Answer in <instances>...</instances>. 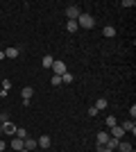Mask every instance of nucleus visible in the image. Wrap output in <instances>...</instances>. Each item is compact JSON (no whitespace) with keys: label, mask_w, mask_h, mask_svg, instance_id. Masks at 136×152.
Returning <instances> with one entry per match:
<instances>
[{"label":"nucleus","mask_w":136,"mask_h":152,"mask_svg":"<svg viewBox=\"0 0 136 152\" xmlns=\"http://www.w3.org/2000/svg\"><path fill=\"white\" fill-rule=\"evenodd\" d=\"M77 25L84 27V30H91V27H95V20H93L91 14H82V16L77 18Z\"/></svg>","instance_id":"nucleus-1"},{"label":"nucleus","mask_w":136,"mask_h":152,"mask_svg":"<svg viewBox=\"0 0 136 152\" xmlns=\"http://www.w3.org/2000/svg\"><path fill=\"white\" fill-rule=\"evenodd\" d=\"M66 16H68V20H77L82 16V9L77 5H71V7H66Z\"/></svg>","instance_id":"nucleus-2"},{"label":"nucleus","mask_w":136,"mask_h":152,"mask_svg":"<svg viewBox=\"0 0 136 152\" xmlns=\"http://www.w3.org/2000/svg\"><path fill=\"white\" fill-rule=\"evenodd\" d=\"M36 145H39V148H43V150H45V148H50V145H52V139L48 136V134H41L39 139H36Z\"/></svg>","instance_id":"nucleus-3"},{"label":"nucleus","mask_w":136,"mask_h":152,"mask_svg":"<svg viewBox=\"0 0 136 152\" xmlns=\"http://www.w3.org/2000/svg\"><path fill=\"white\" fill-rule=\"evenodd\" d=\"M34 95V89L32 86H25V89L20 91V98H23V104H30V98Z\"/></svg>","instance_id":"nucleus-4"},{"label":"nucleus","mask_w":136,"mask_h":152,"mask_svg":"<svg viewBox=\"0 0 136 152\" xmlns=\"http://www.w3.org/2000/svg\"><path fill=\"white\" fill-rule=\"evenodd\" d=\"M52 70H55V75H59V77H61V75H64V73H66L68 68H66V64H64V61H55V64H52Z\"/></svg>","instance_id":"nucleus-5"},{"label":"nucleus","mask_w":136,"mask_h":152,"mask_svg":"<svg viewBox=\"0 0 136 152\" xmlns=\"http://www.w3.org/2000/svg\"><path fill=\"white\" fill-rule=\"evenodd\" d=\"M0 134H16V125H12V123H2Z\"/></svg>","instance_id":"nucleus-6"},{"label":"nucleus","mask_w":136,"mask_h":152,"mask_svg":"<svg viewBox=\"0 0 136 152\" xmlns=\"http://www.w3.org/2000/svg\"><path fill=\"white\" fill-rule=\"evenodd\" d=\"M111 134H113V136H111V139H118V141H120V139H123V136H125V129H123V127H111Z\"/></svg>","instance_id":"nucleus-7"},{"label":"nucleus","mask_w":136,"mask_h":152,"mask_svg":"<svg viewBox=\"0 0 136 152\" xmlns=\"http://www.w3.org/2000/svg\"><path fill=\"white\" fill-rule=\"evenodd\" d=\"M102 34H104L107 39H113V37H116V27H113V25H104Z\"/></svg>","instance_id":"nucleus-8"},{"label":"nucleus","mask_w":136,"mask_h":152,"mask_svg":"<svg viewBox=\"0 0 136 152\" xmlns=\"http://www.w3.org/2000/svg\"><path fill=\"white\" fill-rule=\"evenodd\" d=\"M18 55H20L18 48H7V50H5V57H9V59H16Z\"/></svg>","instance_id":"nucleus-9"},{"label":"nucleus","mask_w":136,"mask_h":152,"mask_svg":"<svg viewBox=\"0 0 136 152\" xmlns=\"http://www.w3.org/2000/svg\"><path fill=\"white\" fill-rule=\"evenodd\" d=\"M23 145H25V150H30V152H32L34 148H36V139H30V136H27V139L23 141Z\"/></svg>","instance_id":"nucleus-10"},{"label":"nucleus","mask_w":136,"mask_h":152,"mask_svg":"<svg viewBox=\"0 0 136 152\" xmlns=\"http://www.w3.org/2000/svg\"><path fill=\"white\" fill-rule=\"evenodd\" d=\"M116 150H120V152H134L127 141H118V148H116Z\"/></svg>","instance_id":"nucleus-11"},{"label":"nucleus","mask_w":136,"mask_h":152,"mask_svg":"<svg viewBox=\"0 0 136 152\" xmlns=\"http://www.w3.org/2000/svg\"><path fill=\"white\" fill-rule=\"evenodd\" d=\"M120 127H123L125 132H132V134H136V125H134V121H127V123H123Z\"/></svg>","instance_id":"nucleus-12"},{"label":"nucleus","mask_w":136,"mask_h":152,"mask_svg":"<svg viewBox=\"0 0 136 152\" xmlns=\"http://www.w3.org/2000/svg\"><path fill=\"white\" fill-rule=\"evenodd\" d=\"M52 64H55V59H52L50 55H45V57L41 59V66H43V68H52Z\"/></svg>","instance_id":"nucleus-13"},{"label":"nucleus","mask_w":136,"mask_h":152,"mask_svg":"<svg viewBox=\"0 0 136 152\" xmlns=\"http://www.w3.org/2000/svg\"><path fill=\"white\" fill-rule=\"evenodd\" d=\"M107 141H109V134L107 132H97V145H104Z\"/></svg>","instance_id":"nucleus-14"},{"label":"nucleus","mask_w":136,"mask_h":152,"mask_svg":"<svg viewBox=\"0 0 136 152\" xmlns=\"http://www.w3.org/2000/svg\"><path fill=\"white\" fill-rule=\"evenodd\" d=\"M107 104H109V102H107V98H97L95 109H97V111H102V109H107Z\"/></svg>","instance_id":"nucleus-15"},{"label":"nucleus","mask_w":136,"mask_h":152,"mask_svg":"<svg viewBox=\"0 0 136 152\" xmlns=\"http://www.w3.org/2000/svg\"><path fill=\"white\" fill-rule=\"evenodd\" d=\"M12 148H14V152H20L25 145H23V141H20V139H14L12 141Z\"/></svg>","instance_id":"nucleus-16"},{"label":"nucleus","mask_w":136,"mask_h":152,"mask_svg":"<svg viewBox=\"0 0 136 152\" xmlns=\"http://www.w3.org/2000/svg\"><path fill=\"white\" fill-rule=\"evenodd\" d=\"M16 139H20V141H25V139H27L25 127H16Z\"/></svg>","instance_id":"nucleus-17"},{"label":"nucleus","mask_w":136,"mask_h":152,"mask_svg":"<svg viewBox=\"0 0 136 152\" xmlns=\"http://www.w3.org/2000/svg\"><path fill=\"white\" fill-rule=\"evenodd\" d=\"M104 145L109 148V150H113V152H116V148H118V139H111V136H109V141H107Z\"/></svg>","instance_id":"nucleus-18"},{"label":"nucleus","mask_w":136,"mask_h":152,"mask_svg":"<svg viewBox=\"0 0 136 152\" xmlns=\"http://www.w3.org/2000/svg\"><path fill=\"white\" fill-rule=\"evenodd\" d=\"M77 20H68V23H66V30H68V32H77Z\"/></svg>","instance_id":"nucleus-19"},{"label":"nucleus","mask_w":136,"mask_h":152,"mask_svg":"<svg viewBox=\"0 0 136 152\" xmlns=\"http://www.w3.org/2000/svg\"><path fill=\"white\" fill-rule=\"evenodd\" d=\"M73 80H75V77H73V75H71V73H68V70H66L64 75H61V82H64V84H71V82H73Z\"/></svg>","instance_id":"nucleus-20"},{"label":"nucleus","mask_w":136,"mask_h":152,"mask_svg":"<svg viewBox=\"0 0 136 152\" xmlns=\"http://www.w3.org/2000/svg\"><path fill=\"white\" fill-rule=\"evenodd\" d=\"M50 84H52V86H59V84H61V77H59V75H52L50 77Z\"/></svg>","instance_id":"nucleus-21"},{"label":"nucleus","mask_w":136,"mask_h":152,"mask_svg":"<svg viewBox=\"0 0 136 152\" xmlns=\"http://www.w3.org/2000/svg\"><path fill=\"white\" fill-rule=\"evenodd\" d=\"M107 125H109V127H116V116H107Z\"/></svg>","instance_id":"nucleus-22"},{"label":"nucleus","mask_w":136,"mask_h":152,"mask_svg":"<svg viewBox=\"0 0 136 152\" xmlns=\"http://www.w3.org/2000/svg\"><path fill=\"white\" fill-rule=\"evenodd\" d=\"M12 89V82H9V80H2V91H9Z\"/></svg>","instance_id":"nucleus-23"},{"label":"nucleus","mask_w":136,"mask_h":152,"mask_svg":"<svg viewBox=\"0 0 136 152\" xmlns=\"http://www.w3.org/2000/svg\"><path fill=\"white\" fill-rule=\"evenodd\" d=\"M123 7H136L134 0H123Z\"/></svg>","instance_id":"nucleus-24"},{"label":"nucleus","mask_w":136,"mask_h":152,"mask_svg":"<svg viewBox=\"0 0 136 152\" xmlns=\"http://www.w3.org/2000/svg\"><path fill=\"white\" fill-rule=\"evenodd\" d=\"M134 118H136V107L132 104V109H129V121H134Z\"/></svg>","instance_id":"nucleus-25"},{"label":"nucleus","mask_w":136,"mask_h":152,"mask_svg":"<svg viewBox=\"0 0 136 152\" xmlns=\"http://www.w3.org/2000/svg\"><path fill=\"white\" fill-rule=\"evenodd\" d=\"M95 152H113V150H109L107 145H97V150H95Z\"/></svg>","instance_id":"nucleus-26"},{"label":"nucleus","mask_w":136,"mask_h":152,"mask_svg":"<svg viewBox=\"0 0 136 152\" xmlns=\"http://www.w3.org/2000/svg\"><path fill=\"white\" fill-rule=\"evenodd\" d=\"M0 152H5V141L0 139Z\"/></svg>","instance_id":"nucleus-27"},{"label":"nucleus","mask_w":136,"mask_h":152,"mask_svg":"<svg viewBox=\"0 0 136 152\" xmlns=\"http://www.w3.org/2000/svg\"><path fill=\"white\" fill-rule=\"evenodd\" d=\"M0 127H2V118H0Z\"/></svg>","instance_id":"nucleus-28"}]
</instances>
